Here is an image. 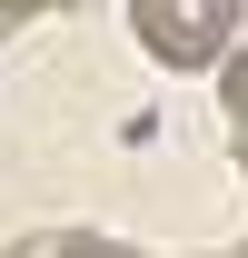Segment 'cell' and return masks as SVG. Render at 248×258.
Here are the masks:
<instances>
[{"label":"cell","instance_id":"1","mask_svg":"<svg viewBox=\"0 0 248 258\" xmlns=\"http://www.w3.org/2000/svg\"><path fill=\"white\" fill-rule=\"evenodd\" d=\"M129 30H139V50L169 70H199L228 50V30H238V0H129Z\"/></svg>","mask_w":248,"mask_h":258},{"label":"cell","instance_id":"2","mask_svg":"<svg viewBox=\"0 0 248 258\" xmlns=\"http://www.w3.org/2000/svg\"><path fill=\"white\" fill-rule=\"evenodd\" d=\"M10 258H139V248H119V238H80V228H60V238H20Z\"/></svg>","mask_w":248,"mask_h":258},{"label":"cell","instance_id":"3","mask_svg":"<svg viewBox=\"0 0 248 258\" xmlns=\"http://www.w3.org/2000/svg\"><path fill=\"white\" fill-rule=\"evenodd\" d=\"M228 139H238V159H248V50L228 60Z\"/></svg>","mask_w":248,"mask_h":258},{"label":"cell","instance_id":"4","mask_svg":"<svg viewBox=\"0 0 248 258\" xmlns=\"http://www.w3.org/2000/svg\"><path fill=\"white\" fill-rule=\"evenodd\" d=\"M20 20H30V0H0V40H10V30H20Z\"/></svg>","mask_w":248,"mask_h":258}]
</instances>
